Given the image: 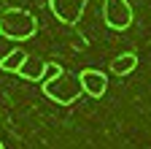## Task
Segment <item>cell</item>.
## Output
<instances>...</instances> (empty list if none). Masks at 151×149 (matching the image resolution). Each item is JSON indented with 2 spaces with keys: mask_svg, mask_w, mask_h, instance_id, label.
Returning a JSON list of instances; mask_svg holds the SVG:
<instances>
[{
  "mask_svg": "<svg viewBox=\"0 0 151 149\" xmlns=\"http://www.w3.org/2000/svg\"><path fill=\"white\" fill-rule=\"evenodd\" d=\"M46 68H49V63L35 60V57H27L16 73H19L24 81H43V79H46Z\"/></svg>",
  "mask_w": 151,
  "mask_h": 149,
  "instance_id": "obj_6",
  "label": "cell"
},
{
  "mask_svg": "<svg viewBox=\"0 0 151 149\" xmlns=\"http://www.w3.org/2000/svg\"><path fill=\"white\" fill-rule=\"evenodd\" d=\"M41 87H43V95H46L49 100H54V103H60V106H70V103H76V100L84 95L78 76L68 73L65 68L57 73V76L41 81Z\"/></svg>",
  "mask_w": 151,
  "mask_h": 149,
  "instance_id": "obj_1",
  "label": "cell"
},
{
  "mask_svg": "<svg viewBox=\"0 0 151 149\" xmlns=\"http://www.w3.org/2000/svg\"><path fill=\"white\" fill-rule=\"evenodd\" d=\"M38 33V19L24 8H8L0 16V35L8 41H27Z\"/></svg>",
  "mask_w": 151,
  "mask_h": 149,
  "instance_id": "obj_2",
  "label": "cell"
},
{
  "mask_svg": "<svg viewBox=\"0 0 151 149\" xmlns=\"http://www.w3.org/2000/svg\"><path fill=\"white\" fill-rule=\"evenodd\" d=\"M27 60V52L24 49H11L3 60H0V68H3L6 73H16L19 68H22V63Z\"/></svg>",
  "mask_w": 151,
  "mask_h": 149,
  "instance_id": "obj_8",
  "label": "cell"
},
{
  "mask_svg": "<svg viewBox=\"0 0 151 149\" xmlns=\"http://www.w3.org/2000/svg\"><path fill=\"white\" fill-rule=\"evenodd\" d=\"M103 19L111 30H127L132 25V8L127 0H105L103 3Z\"/></svg>",
  "mask_w": 151,
  "mask_h": 149,
  "instance_id": "obj_3",
  "label": "cell"
},
{
  "mask_svg": "<svg viewBox=\"0 0 151 149\" xmlns=\"http://www.w3.org/2000/svg\"><path fill=\"white\" fill-rule=\"evenodd\" d=\"M135 68H138V54H132V52L119 54V57L111 63V71L116 73V76H127V73H132Z\"/></svg>",
  "mask_w": 151,
  "mask_h": 149,
  "instance_id": "obj_7",
  "label": "cell"
},
{
  "mask_svg": "<svg viewBox=\"0 0 151 149\" xmlns=\"http://www.w3.org/2000/svg\"><path fill=\"white\" fill-rule=\"evenodd\" d=\"M78 81H81V89L86 92V95H92V98H103V95H105V89H108V79H105V73L94 71V68L81 71V73H78Z\"/></svg>",
  "mask_w": 151,
  "mask_h": 149,
  "instance_id": "obj_5",
  "label": "cell"
},
{
  "mask_svg": "<svg viewBox=\"0 0 151 149\" xmlns=\"http://www.w3.org/2000/svg\"><path fill=\"white\" fill-rule=\"evenodd\" d=\"M0 149H3V144H0Z\"/></svg>",
  "mask_w": 151,
  "mask_h": 149,
  "instance_id": "obj_9",
  "label": "cell"
},
{
  "mask_svg": "<svg viewBox=\"0 0 151 149\" xmlns=\"http://www.w3.org/2000/svg\"><path fill=\"white\" fill-rule=\"evenodd\" d=\"M84 6H86V0H49L51 14L62 25H76L84 14Z\"/></svg>",
  "mask_w": 151,
  "mask_h": 149,
  "instance_id": "obj_4",
  "label": "cell"
}]
</instances>
